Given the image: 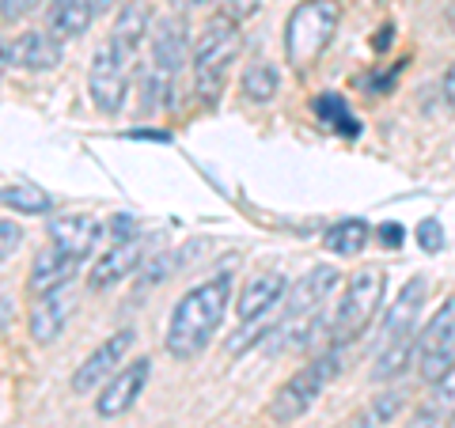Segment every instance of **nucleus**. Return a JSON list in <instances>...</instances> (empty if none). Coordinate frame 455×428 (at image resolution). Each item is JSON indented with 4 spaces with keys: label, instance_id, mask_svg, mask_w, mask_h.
<instances>
[{
    "label": "nucleus",
    "instance_id": "f257e3e1",
    "mask_svg": "<svg viewBox=\"0 0 455 428\" xmlns=\"http://www.w3.org/2000/svg\"><path fill=\"white\" fill-rule=\"evenodd\" d=\"M232 289H235V273L232 269H217L205 281H197L171 311L167 334H164V349L175 361H197L212 334L220 330V322L228 315V304H232Z\"/></svg>",
    "mask_w": 455,
    "mask_h": 428
},
{
    "label": "nucleus",
    "instance_id": "f03ea898",
    "mask_svg": "<svg viewBox=\"0 0 455 428\" xmlns=\"http://www.w3.org/2000/svg\"><path fill=\"white\" fill-rule=\"evenodd\" d=\"M243 50V35H239V23L228 20V16H217L209 20V27L197 38V46L190 53V68H194V95L197 103L212 107L224 91L228 83V68Z\"/></svg>",
    "mask_w": 455,
    "mask_h": 428
},
{
    "label": "nucleus",
    "instance_id": "7ed1b4c3",
    "mask_svg": "<svg viewBox=\"0 0 455 428\" xmlns=\"http://www.w3.org/2000/svg\"><path fill=\"white\" fill-rule=\"evenodd\" d=\"M338 372H341V345H331L326 353H319L315 361H307L300 372H292L281 383L277 394L269 398V417L277 424L300 421L304 413L326 394V387L338 379Z\"/></svg>",
    "mask_w": 455,
    "mask_h": 428
},
{
    "label": "nucleus",
    "instance_id": "20e7f679",
    "mask_svg": "<svg viewBox=\"0 0 455 428\" xmlns=\"http://www.w3.org/2000/svg\"><path fill=\"white\" fill-rule=\"evenodd\" d=\"M383 292H387V273L376 266H364L349 277L346 292H341L334 315H331V326H326L331 345H346V341L361 337L368 330V322L376 319V311L383 304Z\"/></svg>",
    "mask_w": 455,
    "mask_h": 428
},
{
    "label": "nucleus",
    "instance_id": "39448f33",
    "mask_svg": "<svg viewBox=\"0 0 455 428\" xmlns=\"http://www.w3.org/2000/svg\"><path fill=\"white\" fill-rule=\"evenodd\" d=\"M338 20H341L338 0H300L284 20V57H289V65L307 68L315 61L331 46Z\"/></svg>",
    "mask_w": 455,
    "mask_h": 428
},
{
    "label": "nucleus",
    "instance_id": "423d86ee",
    "mask_svg": "<svg viewBox=\"0 0 455 428\" xmlns=\"http://www.w3.org/2000/svg\"><path fill=\"white\" fill-rule=\"evenodd\" d=\"M455 368V296H448L418 337V376L436 383Z\"/></svg>",
    "mask_w": 455,
    "mask_h": 428
},
{
    "label": "nucleus",
    "instance_id": "0eeeda50",
    "mask_svg": "<svg viewBox=\"0 0 455 428\" xmlns=\"http://www.w3.org/2000/svg\"><path fill=\"white\" fill-rule=\"evenodd\" d=\"M130 76L133 65H125L110 46H99L88 68V91L99 114H118L125 107V95H130Z\"/></svg>",
    "mask_w": 455,
    "mask_h": 428
},
{
    "label": "nucleus",
    "instance_id": "6e6552de",
    "mask_svg": "<svg viewBox=\"0 0 455 428\" xmlns=\"http://www.w3.org/2000/svg\"><path fill=\"white\" fill-rule=\"evenodd\" d=\"M148 372H152L148 356H140V361L118 368V372H114L103 387H99V394H95V413H99V417L114 421V417H122V413H130L137 406L140 391H145Z\"/></svg>",
    "mask_w": 455,
    "mask_h": 428
},
{
    "label": "nucleus",
    "instance_id": "1a4fd4ad",
    "mask_svg": "<svg viewBox=\"0 0 455 428\" xmlns=\"http://www.w3.org/2000/svg\"><path fill=\"white\" fill-rule=\"evenodd\" d=\"M133 341L137 334L133 330H118V334H107V341H99L95 353L76 368V376H73V391L76 394H95L103 383L118 372V364L130 356L133 349Z\"/></svg>",
    "mask_w": 455,
    "mask_h": 428
},
{
    "label": "nucleus",
    "instance_id": "9d476101",
    "mask_svg": "<svg viewBox=\"0 0 455 428\" xmlns=\"http://www.w3.org/2000/svg\"><path fill=\"white\" fill-rule=\"evenodd\" d=\"M341 273L334 266H315L307 269V273L292 284L289 292H284V319H300V315H319L323 304L331 299V292L338 289Z\"/></svg>",
    "mask_w": 455,
    "mask_h": 428
},
{
    "label": "nucleus",
    "instance_id": "9b49d317",
    "mask_svg": "<svg viewBox=\"0 0 455 428\" xmlns=\"http://www.w3.org/2000/svg\"><path fill=\"white\" fill-rule=\"evenodd\" d=\"M73 311H76V296L73 289H53L46 296H35V304H31V337L38 341V345H50V341H57L65 334V326L68 319H73Z\"/></svg>",
    "mask_w": 455,
    "mask_h": 428
},
{
    "label": "nucleus",
    "instance_id": "f8f14e48",
    "mask_svg": "<svg viewBox=\"0 0 455 428\" xmlns=\"http://www.w3.org/2000/svg\"><path fill=\"white\" fill-rule=\"evenodd\" d=\"M140 258H145V242H140V235H130V239H114L107 254L95 262V269L88 273V284L95 292H103V289H114L118 281L125 277H133L137 269H140Z\"/></svg>",
    "mask_w": 455,
    "mask_h": 428
},
{
    "label": "nucleus",
    "instance_id": "ddd939ff",
    "mask_svg": "<svg viewBox=\"0 0 455 428\" xmlns=\"http://www.w3.org/2000/svg\"><path fill=\"white\" fill-rule=\"evenodd\" d=\"M190 61V35L182 20H160L152 27V73L175 80V73Z\"/></svg>",
    "mask_w": 455,
    "mask_h": 428
},
{
    "label": "nucleus",
    "instance_id": "4468645a",
    "mask_svg": "<svg viewBox=\"0 0 455 428\" xmlns=\"http://www.w3.org/2000/svg\"><path fill=\"white\" fill-rule=\"evenodd\" d=\"M425 292H429L425 277H414V281L403 284L398 299L387 307V315H383L379 345H387V341H395V337H406V334H418V315H421V307H425Z\"/></svg>",
    "mask_w": 455,
    "mask_h": 428
},
{
    "label": "nucleus",
    "instance_id": "2eb2a0df",
    "mask_svg": "<svg viewBox=\"0 0 455 428\" xmlns=\"http://www.w3.org/2000/svg\"><path fill=\"white\" fill-rule=\"evenodd\" d=\"M103 224L88 212H61V217H50V242L65 254H76V258H88L92 247L99 242Z\"/></svg>",
    "mask_w": 455,
    "mask_h": 428
},
{
    "label": "nucleus",
    "instance_id": "dca6fc26",
    "mask_svg": "<svg viewBox=\"0 0 455 428\" xmlns=\"http://www.w3.org/2000/svg\"><path fill=\"white\" fill-rule=\"evenodd\" d=\"M284 292H289V281L284 273H274V269H266V273H254L243 292H239V304H235V315L239 322H251V319H266L269 311H274Z\"/></svg>",
    "mask_w": 455,
    "mask_h": 428
},
{
    "label": "nucleus",
    "instance_id": "f3484780",
    "mask_svg": "<svg viewBox=\"0 0 455 428\" xmlns=\"http://www.w3.org/2000/svg\"><path fill=\"white\" fill-rule=\"evenodd\" d=\"M148 23H152V12H148L145 0H130V4L118 12V20H114L107 46L118 53L125 65H133L140 42H145V35H148Z\"/></svg>",
    "mask_w": 455,
    "mask_h": 428
},
{
    "label": "nucleus",
    "instance_id": "a211bd4d",
    "mask_svg": "<svg viewBox=\"0 0 455 428\" xmlns=\"http://www.w3.org/2000/svg\"><path fill=\"white\" fill-rule=\"evenodd\" d=\"M80 262H84V258L57 250L53 242H50L46 250H38V258H35V266H31V277H27V289H31L35 296H46V292H53V289H65V284L80 273Z\"/></svg>",
    "mask_w": 455,
    "mask_h": 428
},
{
    "label": "nucleus",
    "instance_id": "6ab92c4d",
    "mask_svg": "<svg viewBox=\"0 0 455 428\" xmlns=\"http://www.w3.org/2000/svg\"><path fill=\"white\" fill-rule=\"evenodd\" d=\"M451 421H455V368L436 383H429V394L421 398L414 417L403 428H451Z\"/></svg>",
    "mask_w": 455,
    "mask_h": 428
},
{
    "label": "nucleus",
    "instance_id": "aec40b11",
    "mask_svg": "<svg viewBox=\"0 0 455 428\" xmlns=\"http://www.w3.org/2000/svg\"><path fill=\"white\" fill-rule=\"evenodd\" d=\"M12 65L27 68V73H50L61 65V42L50 31H23L12 42Z\"/></svg>",
    "mask_w": 455,
    "mask_h": 428
},
{
    "label": "nucleus",
    "instance_id": "412c9836",
    "mask_svg": "<svg viewBox=\"0 0 455 428\" xmlns=\"http://www.w3.org/2000/svg\"><path fill=\"white\" fill-rule=\"evenodd\" d=\"M418 337L421 334H406V337H395V341H387V345H379L376 364H372V379L387 383V379L403 376L410 364H418Z\"/></svg>",
    "mask_w": 455,
    "mask_h": 428
},
{
    "label": "nucleus",
    "instance_id": "4be33fe9",
    "mask_svg": "<svg viewBox=\"0 0 455 428\" xmlns=\"http://www.w3.org/2000/svg\"><path fill=\"white\" fill-rule=\"evenodd\" d=\"M92 16H95L92 0H65V4H50V35L57 42L80 38L84 31H88Z\"/></svg>",
    "mask_w": 455,
    "mask_h": 428
},
{
    "label": "nucleus",
    "instance_id": "5701e85b",
    "mask_svg": "<svg viewBox=\"0 0 455 428\" xmlns=\"http://www.w3.org/2000/svg\"><path fill=\"white\" fill-rule=\"evenodd\" d=\"M239 91H243L247 103H259V107L274 103L277 91H281L277 68L269 65V61H262V57H259V61H251V65L243 68V80H239Z\"/></svg>",
    "mask_w": 455,
    "mask_h": 428
},
{
    "label": "nucleus",
    "instance_id": "b1692460",
    "mask_svg": "<svg viewBox=\"0 0 455 428\" xmlns=\"http://www.w3.org/2000/svg\"><path fill=\"white\" fill-rule=\"evenodd\" d=\"M406 391L403 387H391V391H383V394H376L372 402H368L357 417L349 421V428H387L398 413L406 409Z\"/></svg>",
    "mask_w": 455,
    "mask_h": 428
},
{
    "label": "nucleus",
    "instance_id": "393cba45",
    "mask_svg": "<svg viewBox=\"0 0 455 428\" xmlns=\"http://www.w3.org/2000/svg\"><path fill=\"white\" fill-rule=\"evenodd\" d=\"M0 205L23 217H46L53 212V197L35 182H16V186H0Z\"/></svg>",
    "mask_w": 455,
    "mask_h": 428
},
{
    "label": "nucleus",
    "instance_id": "a878e982",
    "mask_svg": "<svg viewBox=\"0 0 455 428\" xmlns=\"http://www.w3.org/2000/svg\"><path fill=\"white\" fill-rule=\"evenodd\" d=\"M323 247L338 254V258H353V254H361L368 247V224L364 220H338L326 227V235H323Z\"/></svg>",
    "mask_w": 455,
    "mask_h": 428
},
{
    "label": "nucleus",
    "instance_id": "bb28decb",
    "mask_svg": "<svg viewBox=\"0 0 455 428\" xmlns=\"http://www.w3.org/2000/svg\"><path fill=\"white\" fill-rule=\"evenodd\" d=\"M311 110H315V118L319 122H326L331 130H338V133H357V118L349 114V107H346V99H341L338 91H323L315 103H311Z\"/></svg>",
    "mask_w": 455,
    "mask_h": 428
},
{
    "label": "nucleus",
    "instance_id": "cd10ccee",
    "mask_svg": "<svg viewBox=\"0 0 455 428\" xmlns=\"http://www.w3.org/2000/svg\"><path fill=\"white\" fill-rule=\"evenodd\" d=\"M418 242H421V250L425 254H436V250H444V227H440V220L436 217H425L421 224H418Z\"/></svg>",
    "mask_w": 455,
    "mask_h": 428
},
{
    "label": "nucleus",
    "instance_id": "c85d7f7f",
    "mask_svg": "<svg viewBox=\"0 0 455 428\" xmlns=\"http://www.w3.org/2000/svg\"><path fill=\"white\" fill-rule=\"evenodd\" d=\"M23 247V227L16 220H0V266Z\"/></svg>",
    "mask_w": 455,
    "mask_h": 428
},
{
    "label": "nucleus",
    "instance_id": "c756f323",
    "mask_svg": "<svg viewBox=\"0 0 455 428\" xmlns=\"http://www.w3.org/2000/svg\"><path fill=\"white\" fill-rule=\"evenodd\" d=\"M171 266H175V262H171L167 254H156L152 262H145V266H140V289H152L156 281H164L171 273Z\"/></svg>",
    "mask_w": 455,
    "mask_h": 428
},
{
    "label": "nucleus",
    "instance_id": "7c9ffc66",
    "mask_svg": "<svg viewBox=\"0 0 455 428\" xmlns=\"http://www.w3.org/2000/svg\"><path fill=\"white\" fill-rule=\"evenodd\" d=\"M259 8H262V0H220V16L235 20V23L251 20L254 12H259Z\"/></svg>",
    "mask_w": 455,
    "mask_h": 428
},
{
    "label": "nucleus",
    "instance_id": "2f4dec72",
    "mask_svg": "<svg viewBox=\"0 0 455 428\" xmlns=\"http://www.w3.org/2000/svg\"><path fill=\"white\" fill-rule=\"evenodd\" d=\"M35 4H38V0H0V16H4L8 23H12V20H23Z\"/></svg>",
    "mask_w": 455,
    "mask_h": 428
},
{
    "label": "nucleus",
    "instance_id": "473e14b6",
    "mask_svg": "<svg viewBox=\"0 0 455 428\" xmlns=\"http://www.w3.org/2000/svg\"><path fill=\"white\" fill-rule=\"evenodd\" d=\"M440 95H444V103L455 110V61L444 68V80H440Z\"/></svg>",
    "mask_w": 455,
    "mask_h": 428
},
{
    "label": "nucleus",
    "instance_id": "72a5a7b5",
    "mask_svg": "<svg viewBox=\"0 0 455 428\" xmlns=\"http://www.w3.org/2000/svg\"><path fill=\"white\" fill-rule=\"evenodd\" d=\"M403 227H398V224H383L379 227V239H383V247H398V242H403Z\"/></svg>",
    "mask_w": 455,
    "mask_h": 428
},
{
    "label": "nucleus",
    "instance_id": "f704fd0d",
    "mask_svg": "<svg viewBox=\"0 0 455 428\" xmlns=\"http://www.w3.org/2000/svg\"><path fill=\"white\" fill-rule=\"evenodd\" d=\"M8 322H12V299L0 296V334L8 330Z\"/></svg>",
    "mask_w": 455,
    "mask_h": 428
},
{
    "label": "nucleus",
    "instance_id": "c9c22d12",
    "mask_svg": "<svg viewBox=\"0 0 455 428\" xmlns=\"http://www.w3.org/2000/svg\"><path fill=\"white\" fill-rule=\"evenodd\" d=\"M122 0H92V8H95V16H103V12H110V8H118Z\"/></svg>",
    "mask_w": 455,
    "mask_h": 428
},
{
    "label": "nucleus",
    "instance_id": "e433bc0d",
    "mask_svg": "<svg viewBox=\"0 0 455 428\" xmlns=\"http://www.w3.org/2000/svg\"><path fill=\"white\" fill-rule=\"evenodd\" d=\"M8 65H12V46H4V42H0V76H4Z\"/></svg>",
    "mask_w": 455,
    "mask_h": 428
},
{
    "label": "nucleus",
    "instance_id": "4c0bfd02",
    "mask_svg": "<svg viewBox=\"0 0 455 428\" xmlns=\"http://www.w3.org/2000/svg\"><path fill=\"white\" fill-rule=\"evenodd\" d=\"M391 46V27H383V35H376V50H387Z\"/></svg>",
    "mask_w": 455,
    "mask_h": 428
},
{
    "label": "nucleus",
    "instance_id": "58836bf2",
    "mask_svg": "<svg viewBox=\"0 0 455 428\" xmlns=\"http://www.w3.org/2000/svg\"><path fill=\"white\" fill-rule=\"evenodd\" d=\"M179 12H187V8H197V4H205V0H171Z\"/></svg>",
    "mask_w": 455,
    "mask_h": 428
},
{
    "label": "nucleus",
    "instance_id": "ea45409f",
    "mask_svg": "<svg viewBox=\"0 0 455 428\" xmlns=\"http://www.w3.org/2000/svg\"><path fill=\"white\" fill-rule=\"evenodd\" d=\"M444 20L451 27V35H455V0H448V12H444Z\"/></svg>",
    "mask_w": 455,
    "mask_h": 428
},
{
    "label": "nucleus",
    "instance_id": "a19ab883",
    "mask_svg": "<svg viewBox=\"0 0 455 428\" xmlns=\"http://www.w3.org/2000/svg\"><path fill=\"white\" fill-rule=\"evenodd\" d=\"M451 428H455V421H451Z\"/></svg>",
    "mask_w": 455,
    "mask_h": 428
}]
</instances>
